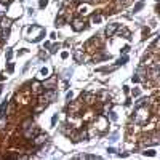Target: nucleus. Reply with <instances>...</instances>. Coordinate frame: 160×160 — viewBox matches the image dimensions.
Instances as JSON below:
<instances>
[{"mask_svg":"<svg viewBox=\"0 0 160 160\" xmlns=\"http://www.w3.org/2000/svg\"><path fill=\"white\" fill-rule=\"evenodd\" d=\"M151 103V98H139L138 101L135 103V107H141V106H149Z\"/></svg>","mask_w":160,"mask_h":160,"instance_id":"13","label":"nucleus"},{"mask_svg":"<svg viewBox=\"0 0 160 160\" xmlns=\"http://www.w3.org/2000/svg\"><path fill=\"white\" fill-rule=\"evenodd\" d=\"M107 114H109V118H111V120H117V115H115V112H112V111H109L107 112Z\"/></svg>","mask_w":160,"mask_h":160,"instance_id":"31","label":"nucleus"},{"mask_svg":"<svg viewBox=\"0 0 160 160\" xmlns=\"http://www.w3.org/2000/svg\"><path fill=\"white\" fill-rule=\"evenodd\" d=\"M48 2H50V0H39V8L43 10L47 5H48Z\"/></svg>","mask_w":160,"mask_h":160,"instance_id":"26","label":"nucleus"},{"mask_svg":"<svg viewBox=\"0 0 160 160\" xmlns=\"http://www.w3.org/2000/svg\"><path fill=\"white\" fill-rule=\"evenodd\" d=\"M67 56H69V53H67V51H63V53H61V58H63V59H66Z\"/></svg>","mask_w":160,"mask_h":160,"instance_id":"39","label":"nucleus"},{"mask_svg":"<svg viewBox=\"0 0 160 160\" xmlns=\"http://www.w3.org/2000/svg\"><path fill=\"white\" fill-rule=\"evenodd\" d=\"M74 59H75V63H83L85 61V54H83V50H75V51L72 53Z\"/></svg>","mask_w":160,"mask_h":160,"instance_id":"10","label":"nucleus"},{"mask_svg":"<svg viewBox=\"0 0 160 160\" xmlns=\"http://www.w3.org/2000/svg\"><path fill=\"white\" fill-rule=\"evenodd\" d=\"M64 23H66V19H64V16L61 15L59 18H56V21H54V26H56V27H61V26H64Z\"/></svg>","mask_w":160,"mask_h":160,"instance_id":"20","label":"nucleus"},{"mask_svg":"<svg viewBox=\"0 0 160 160\" xmlns=\"http://www.w3.org/2000/svg\"><path fill=\"white\" fill-rule=\"evenodd\" d=\"M144 5H146L144 0H139V2H136V3H135V6H133V11H135V13L141 11V10L144 8Z\"/></svg>","mask_w":160,"mask_h":160,"instance_id":"17","label":"nucleus"},{"mask_svg":"<svg viewBox=\"0 0 160 160\" xmlns=\"http://www.w3.org/2000/svg\"><path fill=\"white\" fill-rule=\"evenodd\" d=\"M79 2H91V0H79Z\"/></svg>","mask_w":160,"mask_h":160,"instance_id":"43","label":"nucleus"},{"mask_svg":"<svg viewBox=\"0 0 160 160\" xmlns=\"http://www.w3.org/2000/svg\"><path fill=\"white\" fill-rule=\"evenodd\" d=\"M0 35H2V27H0Z\"/></svg>","mask_w":160,"mask_h":160,"instance_id":"45","label":"nucleus"},{"mask_svg":"<svg viewBox=\"0 0 160 160\" xmlns=\"http://www.w3.org/2000/svg\"><path fill=\"white\" fill-rule=\"evenodd\" d=\"M32 88H30V93L32 94H42L43 93V83H40V82H32Z\"/></svg>","mask_w":160,"mask_h":160,"instance_id":"8","label":"nucleus"},{"mask_svg":"<svg viewBox=\"0 0 160 160\" xmlns=\"http://www.w3.org/2000/svg\"><path fill=\"white\" fill-rule=\"evenodd\" d=\"M0 2L5 3V5H10V2H11V0H0Z\"/></svg>","mask_w":160,"mask_h":160,"instance_id":"42","label":"nucleus"},{"mask_svg":"<svg viewBox=\"0 0 160 160\" xmlns=\"http://www.w3.org/2000/svg\"><path fill=\"white\" fill-rule=\"evenodd\" d=\"M56 120H58V114H54L53 117H51V125H53V127L56 125Z\"/></svg>","mask_w":160,"mask_h":160,"instance_id":"34","label":"nucleus"},{"mask_svg":"<svg viewBox=\"0 0 160 160\" xmlns=\"http://www.w3.org/2000/svg\"><path fill=\"white\" fill-rule=\"evenodd\" d=\"M152 115V111L149 106H141V107H136L135 111V115H133V120L136 125H144L149 122V118H151Z\"/></svg>","mask_w":160,"mask_h":160,"instance_id":"1","label":"nucleus"},{"mask_svg":"<svg viewBox=\"0 0 160 160\" xmlns=\"http://www.w3.org/2000/svg\"><path fill=\"white\" fill-rule=\"evenodd\" d=\"M10 37V29H2V35H0V39L6 40Z\"/></svg>","mask_w":160,"mask_h":160,"instance_id":"23","label":"nucleus"},{"mask_svg":"<svg viewBox=\"0 0 160 160\" xmlns=\"http://www.w3.org/2000/svg\"><path fill=\"white\" fill-rule=\"evenodd\" d=\"M127 61H128V56L125 54V56H122L120 59L117 61V66H122V64H127Z\"/></svg>","mask_w":160,"mask_h":160,"instance_id":"25","label":"nucleus"},{"mask_svg":"<svg viewBox=\"0 0 160 160\" xmlns=\"http://www.w3.org/2000/svg\"><path fill=\"white\" fill-rule=\"evenodd\" d=\"M6 8H8V5H5V3H2V2H0V18H2V16H5Z\"/></svg>","mask_w":160,"mask_h":160,"instance_id":"22","label":"nucleus"},{"mask_svg":"<svg viewBox=\"0 0 160 160\" xmlns=\"http://www.w3.org/2000/svg\"><path fill=\"white\" fill-rule=\"evenodd\" d=\"M13 70H15V64H13V63H10V64H8V72L11 74Z\"/></svg>","mask_w":160,"mask_h":160,"instance_id":"35","label":"nucleus"},{"mask_svg":"<svg viewBox=\"0 0 160 160\" xmlns=\"http://www.w3.org/2000/svg\"><path fill=\"white\" fill-rule=\"evenodd\" d=\"M88 11H90V5H88V2L85 3V5H80L79 8H77V13H79V16H83V15H87Z\"/></svg>","mask_w":160,"mask_h":160,"instance_id":"14","label":"nucleus"},{"mask_svg":"<svg viewBox=\"0 0 160 160\" xmlns=\"http://www.w3.org/2000/svg\"><path fill=\"white\" fill-rule=\"evenodd\" d=\"M0 19H2V18H0Z\"/></svg>","mask_w":160,"mask_h":160,"instance_id":"48","label":"nucleus"},{"mask_svg":"<svg viewBox=\"0 0 160 160\" xmlns=\"http://www.w3.org/2000/svg\"><path fill=\"white\" fill-rule=\"evenodd\" d=\"M40 58H42V59H47V58H48V56H47V54L42 51V53H40Z\"/></svg>","mask_w":160,"mask_h":160,"instance_id":"40","label":"nucleus"},{"mask_svg":"<svg viewBox=\"0 0 160 160\" xmlns=\"http://www.w3.org/2000/svg\"><path fill=\"white\" fill-rule=\"evenodd\" d=\"M131 80H133V82H136V83H138V82H141V79H139V77L136 75V74H135L133 77H131Z\"/></svg>","mask_w":160,"mask_h":160,"instance_id":"38","label":"nucleus"},{"mask_svg":"<svg viewBox=\"0 0 160 160\" xmlns=\"http://www.w3.org/2000/svg\"><path fill=\"white\" fill-rule=\"evenodd\" d=\"M136 75H138L141 80H144L146 77H147V69H146V67L141 64V66H139L138 69H136Z\"/></svg>","mask_w":160,"mask_h":160,"instance_id":"11","label":"nucleus"},{"mask_svg":"<svg viewBox=\"0 0 160 160\" xmlns=\"http://www.w3.org/2000/svg\"><path fill=\"white\" fill-rule=\"evenodd\" d=\"M59 48H61V45H59V43H54V45L51 47V50H50V53H56Z\"/></svg>","mask_w":160,"mask_h":160,"instance_id":"29","label":"nucleus"},{"mask_svg":"<svg viewBox=\"0 0 160 160\" xmlns=\"http://www.w3.org/2000/svg\"><path fill=\"white\" fill-rule=\"evenodd\" d=\"M118 34H120L122 37H123V39H131V32L128 29H125V27H122V29H118L117 30Z\"/></svg>","mask_w":160,"mask_h":160,"instance_id":"16","label":"nucleus"},{"mask_svg":"<svg viewBox=\"0 0 160 160\" xmlns=\"http://www.w3.org/2000/svg\"><path fill=\"white\" fill-rule=\"evenodd\" d=\"M128 51H130V47H128V45H125L123 48H122V53H123V54H127Z\"/></svg>","mask_w":160,"mask_h":160,"instance_id":"36","label":"nucleus"},{"mask_svg":"<svg viewBox=\"0 0 160 160\" xmlns=\"http://www.w3.org/2000/svg\"><path fill=\"white\" fill-rule=\"evenodd\" d=\"M72 98H74V93H72V91H69V93L66 94V99H67V101H70Z\"/></svg>","mask_w":160,"mask_h":160,"instance_id":"37","label":"nucleus"},{"mask_svg":"<svg viewBox=\"0 0 160 160\" xmlns=\"http://www.w3.org/2000/svg\"><path fill=\"white\" fill-rule=\"evenodd\" d=\"M2 90H3V87H2V83H0V93H2Z\"/></svg>","mask_w":160,"mask_h":160,"instance_id":"44","label":"nucleus"},{"mask_svg":"<svg viewBox=\"0 0 160 160\" xmlns=\"http://www.w3.org/2000/svg\"><path fill=\"white\" fill-rule=\"evenodd\" d=\"M155 2H159V0H155Z\"/></svg>","mask_w":160,"mask_h":160,"instance_id":"47","label":"nucleus"},{"mask_svg":"<svg viewBox=\"0 0 160 160\" xmlns=\"http://www.w3.org/2000/svg\"><path fill=\"white\" fill-rule=\"evenodd\" d=\"M6 125H8V118L5 117V114L0 115V130H5Z\"/></svg>","mask_w":160,"mask_h":160,"instance_id":"18","label":"nucleus"},{"mask_svg":"<svg viewBox=\"0 0 160 160\" xmlns=\"http://www.w3.org/2000/svg\"><path fill=\"white\" fill-rule=\"evenodd\" d=\"M131 94H133V96H135V98H138V96H139V94H141V91H139V90H138V88H133V91H131Z\"/></svg>","mask_w":160,"mask_h":160,"instance_id":"33","label":"nucleus"},{"mask_svg":"<svg viewBox=\"0 0 160 160\" xmlns=\"http://www.w3.org/2000/svg\"><path fill=\"white\" fill-rule=\"evenodd\" d=\"M120 29V24L118 23H111V24L106 26V29H104V34H106V37H112L117 34V30Z\"/></svg>","mask_w":160,"mask_h":160,"instance_id":"4","label":"nucleus"},{"mask_svg":"<svg viewBox=\"0 0 160 160\" xmlns=\"http://www.w3.org/2000/svg\"><path fill=\"white\" fill-rule=\"evenodd\" d=\"M3 80H6V75H3V74H0V82H3Z\"/></svg>","mask_w":160,"mask_h":160,"instance_id":"41","label":"nucleus"},{"mask_svg":"<svg viewBox=\"0 0 160 160\" xmlns=\"http://www.w3.org/2000/svg\"><path fill=\"white\" fill-rule=\"evenodd\" d=\"M19 2H24V0H19Z\"/></svg>","mask_w":160,"mask_h":160,"instance_id":"46","label":"nucleus"},{"mask_svg":"<svg viewBox=\"0 0 160 160\" xmlns=\"http://www.w3.org/2000/svg\"><path fill=\"white\" fill-rule=\"evenodd\" d=\"M69 103H70V101H69ZM82 106H83V103H82V101H72V103H70V106H69V115L82 114V112H80Z\"/></svg>","mask_w":160,"mask_h":160,"instance_id":"5","label":"nucleus"},{"mask_svg":"<svg viewBox=\"0 0 160 160\" xmlns=\"http://www.w3.org/2000/svg\"><path fill=\"white\" fill-rule=\"evenodd\" d=\"M111 58V54H99V56L94 58V61H101V59H109Z\"/></svg>","mask_w":160,"mask_h":160,"instance_id":"28","label":"nucleus"},{"mask_svg":"<svg viewBox=\"0 0 160 160\" xmlns=\"http://www.w3.org/2000/svg\"><path fill=\"white\" fill-rule=\"evenodd\" d=\"M149 34H151V29H149V27H144V29H142V40L147 39Z\"/></svg>","mask_w":160,"mask_h":160,"instance_id":"24","label":"nucleus"},{"mask_svg":"<svg viewBox=\"0 0 160 160\" xmlns=\"http://www.w3.org/2000/svg\"><path fill=\"white\" fill-rule=\"evenodd\" d=\"M159 131H154L151 136H147V141H146V144L147 146H157L159 144Z\"/></svg>","mask_w":160,"mask_h":160,"instance_id":"9","label":"nucleus"},{"mask_svg":"<svg viewBox=\"0 0 160 160\" xmlns=\"http://www.w3.org/2000/svg\"><path fill=\"white\" fill-rule=\"evenodd\" d=\"M11 24H13L11 19H10V18H3V16H2V19H0V27H2V29H10Z\"/></svg>","mask_w":160,"mask_h":160,"instance_id":"12","label":"nucleus"},{"mask_svg":"<svg viewBox=\"0 0 160 160\" xmlns=\"http://www.w3.org/2000/svg\"><path fill=\"white\" fill-rule=\"evenodd\" d=\"M47 139H48V136H47V135H39V133H37L32 139H30V141H32V146H34V147L40 149L42 146H45Z\"/></svg>","mask_w":160,"mask_h":160,"instance_id":"2","label":"nucleus"},{"mask_svg":"<svg viewBox=\"0 0 160 160\" xmlns=\"http://www.w3.org/2000/svg\"><path fill=\"white\" fill-rule=\"evenodd\" d=\"M103 21V15L101 13H93L91 15V24H99Z\"/></svg>","mask_w":160,"mask_h":160,"instance_id":"15","label":"nucleus"},{"mask_svg":"<svg viewBox=\"0 0 160 160\" xmlns=\"http://www.w3.org/2000/svg\"><path fill=\"white\" fill-rule=\"evenodd\" d=\"M37 133H39V128H37L34 123L30 125V127H27L26 130H23V135H24V138H26V139H32Z\"/></svg>","mask_w":160,"mask_h":160,"instance_id":"6","label":"nucleus"},{"mask_svg":"<svg viewBox=\"0 0 160 160\" xmlns=\"http://www.w3.org/2000/svg\"><path fill=\"white\" fill-rule=\"evenodd\" d=\"M96 125H98V128H99V131H104V130H106V128L109 127V120H107L106 117H104V114H99V115H98Z\"/></svg>","mask_w":160,"mask_h":160,"instance_id":"7","label":"nucleus"},{"mask_svg":"<svg viewBox=\"0 0 160 160\" xmlns=\"http://www.w3.org/2000/svg\"><path fill=\"white\" fill-rule=\"evenodd\" d=\"M8 106H10V103H8V101H3V103L0 104V115H3V114H5V111L8 109Z\"/></svg>","mask_w":160,"mask_h":160,"instance_id":"21","label":"nucleus"},{"mask_svg":"<svg viewBox=\"0 0 160 160\" xmlns=\"http://www.w3.org/2000/svg\"><path fill=\"white\" fill-rule=\"evenodd\" d=\"M32 123H34V122H32V118H26V120L23 122L21 125H19V127H21V131H23V130H26L27 127H30V125H32Z\"/></svg>","mask_w":160,"mask_h":160,"instance_id":"19","label":"nucleus"},{"mask_svg":"<svg viewBox=\"0 0 160 160\" xmlns=\"http://www.w3.org/2000/svg\"><path fill=\"white\" fill-rule=\"evenodd\" d=\"M142 154H144L146 157H147V155H149V157H155V151H154V149H149V151L142 152Z\"/></svg>","mask_w":160,"mask_h":160,"instance_id":"27","label":"nucleus"},{"mask_svg":"<svg viewBox=\"0 0 160 160\" xmlns=\"http://www.w3.org/2000/svg\"><path fill=\"white\" fill-rule=\"evenodd\" d=\"M13 58V51H11V48H8L6 50V61H10Z\"/></svg>","mask_w":160,"mask_h":160,"instance_id":"32","label":"nucleus"},{"mask_svg":"<svg viewBox=\"0 0 160 160\" xmlns=\"http://www.w3.org/2000/svg\"><path fill=\"white\" fill-rule=\"evenodd\" d=\"M40 75H42L43 79H47V77H48V69H47V67H43V69L40 70Z\"/></svg>","mask_w":160,"mask_h":160,"instance_id":"30","label":"nucleus"},{"mask_svg":"<svg viewBox=\"0 0 160 160\" xmlns=\"http://www.w3.org/2000/svg\"><path fill=\"white\" fill-rule=\"evenodd\" d=\"M72 29L75 32H82V30L87 29V21L83 18H74L72 19Z\"/></svg>","mask_w":160,"mask_h":160,"instance_id":"3","label":"nucleus"}]
</instances>
